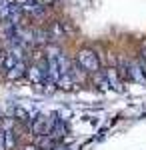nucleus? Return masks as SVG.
Returning <instances> with one entry per match:
<instances>
[{"instance_id": "f257e3e1", "label": "nucleus", "mask_w": 146, "mask_h": 150, "mask_svg": "<svg viewBox=\"0 0 146 150\" xmlns=\"http://www.w3.org/2000/svg\"><path fill=\"white\" fill-rule=\"evenodd\" d=\"M76 62H78L86 72H90V74H94V72L100 70V60L96 56V50H92V48H82V50H78Z\"/></svg>"}, {"instance_id": "f03ea898", "label": "nucleus", "mask_w": 146, "mask_h": 150, "mask_svg": "<svg viewBox=\"0 0 146 150\" xmlns=\"http://www.w3.org/2000/svg\"><path fill=\"white\" fill-rule=\"evenodd\" d=\"M104 74H106V78H108V84H110V88H114L116 92H122L124 86H122V80H120L118 72H116V66H108V68L104 70Z\"/></svg>"}, {"instance_id": "7ed1b4c3", "label": "nucleus", "mask_w": 146, "mask_h": 150, "mask_svg": "<svg viewBox=\"0 0 146 150\" xmlns=\"http://www.w3.org/2000/svg\"><path fill=\"white\" fill-rule=\"evenodd\" d=\"M116 72H118L122 84L128 82V80H132V78H130V62H128L124 56H118V60H116Z\"/></svg>"}, {"instance_id": "20e7f679", "label": "nucleus", "mask_w": 146, "mask_h": 150, "mask_svg": "<svg viewBox=\"0 0 146 150\" xmlns=\"http://www.w3.org/2000/svg\"><path fill=\"white\" fill-rule=\"evenodd\" d=\"M46 124H48V118L46 116H36L32 122H30V132H32L34 136L46 134Z\"/></svg>"}, {"instance_id": "39448f33", "label": "nucleus", "mask_w": 146, "mask_h": 150, "mask_svg": "<svg viewBox=\"0 0 146 150\" xmlns=\"http://www.w3.org/2000/svg\"><path fill=\"white\" fill-rule=\"evenodd\" d=\"M130 78L134 82H138V84H144L146 86V74H144V70L140 68L138 60H132L130 62Z\"/></svg>"}, {"instance_id": "423d86ee", "label": "nucleus", "mask_w": 146, "mask_h": 150, "mask_svg": "<svg viewBox=\"0 0 146 150\" xmlns=\"http://www.w3.org/2000/svg\"><path fill=\"white\" fill-rule=\"evenodd\" d=\"M34 144H36L40 150H54V148H56V140L52 138V136H48V134H40V136H36Z\"/></svg>"}, {"instance_id": "0eeeda50", "label": "nucleus", "mask_w": 146, "mask_h": 150, "mask_svg": "<svg viewBox=\"0 0 146 150\" xmlns=\"http://www.w3.org/2000/svg\"><path fill=\"white\" fill-rule=\"evenodd\" d=\"M26 70H28L26 62H24V60H20V62H16V66H14L12 70H8V72H6V78H8V80H18V78H22L24 74H26Z\"/></svg>"}, {"instance_id": "6e6552de", "label": "nucleus", "mask_w": 146, "mask_h": 150, "mask_svg": "<svg viewBox=\"0 0 146 150\" xmlns=\"http://www.w3.org/2000/svg\"><path fill=\"white\" fill-rule=\"evenodd\" d=\"M70 76H72V80H74V84H82V82L86 80V70L80 66L78 62H72V68H70V72H68Z\"/></svg>"}, {"instance_id": "1a4fd4ad", "label": "nucleus", "mask_w": 146, "mask_h": 150, "mask_svg": "<svg viewBox=\"0 0 146 150\" xmlns=\"http://www.w3.org/2000/svg\"><path fill=\"white\" fill-rule=\"evenodd\" d=\"M94 76V84L98 86V90H102V92H106V90H110V84H108V78H106V74L104 72H94L92 74Z\"/></svg>"}, {"instance_id": "9d476101", "label": "nucleus", "mask_w": 146, "mask_h": 150, "mask_svg": "<svg viewBox=\"0 0 146 150\" xmlns=\"http://www.w3.org/2000/svg\"><path fill=\"white\" fill-rule=\"evenodd\" d=\"M56 86H58V88H62V90H72L76 84H74V80H72V76H70V74H62V76H60V80L56 82Z\"/></svg>"}, {"instance_id": "9b49d317", "label": "nucleus", "mask_w": 146, "mask_h": 150, "mask_svg": "<svg viewBox=\"0 0 146 150\" xmlns=\"http://www.w3.org/2000/svg\"><path fill=\"white\" fill-rule=\"evenodd\" d=\"M66 134V126H64V122L62 120H58L56 124H54V128H52V132L48 134V136H52L54 140H58V138H62Z\"/></svg>"}, {"instance_id": "f8f14e48", "label": "nucleus", "mask_w": 146, "mask_h": 150, "mask_svg": "<svg viewBox=\"0 0 146 150\" xmlns=\"http://www.w3.org/2000/svg\"><path fill=\"white\" fill-rule=\"evenodd\" d=\"M16 62H20V60H16L14 54L6 52V54H4V60H2V66H4V70H12L14 66H16Z\"/></svg>"}, {"instance_id": "ddd939ff", "label": "nucleus", "mask_w": 146, "mask_h": 150, "mask_svg": "<svg viewBox=\"0 0 146 150\" xmlns=\"http://www.w3.org/2000/svg\"><path fill=\"white\" fill-rule=\"evenodd\" d=\"M62 52H60V48L56 44H50V46H46V60H56Z\"/></svg>"}, {"instance_id": "4468645a", "label": "nucleus", "mask_w": 146, "mask_h": 150, "mask_svg": "<svg viewBox=\"0 0 146 150\" xmlns=\"http://www.w3.org/2000/svg\"><path fill=\"white\" fill-rule=\"evenodd\" d=\"M4 138H6V150H12L16 146V136H14V130L4 132Z\"/></svg>"}, {"instance_id": "2eb2a0df", "label": "nucleus", "mask_w": 146, "mask_h": 150, "mask_svg": "<svg viewBox=\"0 0 146 150\" xmlns=\"http://www.w3.org/2000/svg\"><path fill=\"white\" fill-rule=\"evenodd\" d=\"M14 114H16V120H18V122H30V116H28V112H26L24 108H16Z\"/></svg>"}, {"instance_id": "dca6fc26", "label": "nucleus", "mask_w": 146, "mask_h": 150, "mask_svg": "<svg viewBox=\"0 0 146 150\" xmlns=\"http://www.w3.org/2000/svg\"><path fill=\"white\" fill-rule=\"evenodd\" d=\"M0 150H6V138H4V132L0 130Z\"/></svg>"}, {"instance_id": "f3484780", "label": "nucleus", "mask_w": 146, "mask_h": 150, "mask_svg": "<svg viewBox=\"0 0 146 150\" xmlns=\"http://www.w3.org/2000/svg\"><path fill=\"white\" fill-rule=\"evenodd\" d=\"M136 60H138V64H140V68L144 70V74H146V60H144L142 56H140V58H136Z\"/></svg>"}, {"instance_id": "a211bd4d", "label": "nucleus", "mask_w": 146, "mask_h": 150, "mask_svg": "<svg viewBox=\"0 0 146 150\" xmlns=\"http://www.w3.org/2000/svg\"><path fill=\"white\" fill-rule=\"evenodd\" d=\"M22 150H40V148H38L36 144H28V146H24Z\"/></svg>"}, {"instance_id": "6ab92c4d", "label": "nucleus", "mask_w": 146, "mask_h": 150, "mask_svg": "<svg viewBox=\"0 0 146 150\" xmlns=\"http://www.w3.org/2000/svg\"><path fill=\"white\" fill-rule=\"evenodd\" d=\"M142 58L146 60V42H142Z\"/></svg>"}, {"instance_id": "aec40b11", "label": "nucleus", "mask_w": 146, "mask_h": 150, "mask_svg": "<svg viewBox=\"0 0 146 150\" xmlns=\"http://www.w3.org/2000/svg\"><path fill=\"white\" fill-rule=\"evenodd\" d=\"M54 150H66V148H62V146H56V148H54Z\"/></svg>"}]
</instances>
